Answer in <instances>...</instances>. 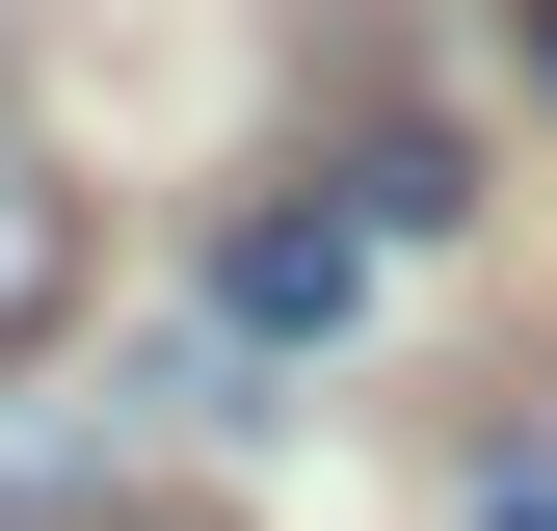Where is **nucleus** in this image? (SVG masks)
Here are the masks:
<instances>
[{"mask_svg": "<svg viewBox=\"0 0 557 531\" xmlns=\"http://www.w3.org/2000/svg\"><path fill=\"white\" fill-rule=\"evenodd\" d=\"M239 346H345V319H372V213H239Z\"/></svg>", "mask_w": 557, "mask_h": 531, "instance_id": "1", "label": "nucleus"}, {"mask_svg": "<svg viewBox=\"0 0 557 531\" xmlns=\"http://www.w3.org/2000/svg\"><path fill=\"white\" fill-rule=\"evenodd\" d=\"M53 319H81V186L0 133V346H53Z\"/></svg>", "mask_w": 557, "mask_h": 531, "instance_id": "2", "label": "nucleus"}, {"mask_svg": "<svg viewBox=\"0 0 557 531\" xmlns=\"http://www.w3.org/2000/svg\"><path fill=\"white\" fill-rule=\"evenodd\" d=\"M505 53H531V81H557V0H505Z\"/></svg>", "mask_w": 557, "mask_h": 531, "instance_id": "3", "label": "nucleus"}]
</instances>
